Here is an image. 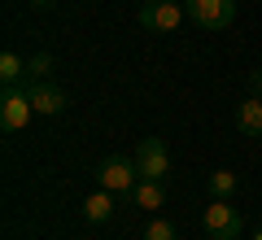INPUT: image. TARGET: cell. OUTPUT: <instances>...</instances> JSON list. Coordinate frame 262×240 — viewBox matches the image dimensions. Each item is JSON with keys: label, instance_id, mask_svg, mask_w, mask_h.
I'll list each match as a JSON object with an SVG mask.
<instances>
[{"label": "cell", "instance_id": "obj_2", "mask_svg": "<svg viewBox=\"0 0 262 240\" xmlns=\"http://www.w3.org/2000/svg\"><path fill=\"white\" fill-rule=\"evenodd\" d=\"M201 223H206V236H210V240H241V231H245L241 210H236V205H227L223 197H214V201L206 205Z\"/></svg>", "mask_w": 262, "mask_h": 240}, {"label": "cell", "instance_id": "obj_10", "mask_svg": "<svg viewBox=\"0 0 262 240\" xmlns=\"http://www.w3.org/2000/svg\"><path fill=\"white\" fill-rule=\"evenodd\" d=\"M162 201H166V188L158 179H140V184L131 188V205L136 210H162Z\"/></svg>", "mask_w": 262, "mask_h": 240}, {"label": "cell", "instance_id": "obj_14", "mask_svg": "<svg viewBox=\"0 0 262 240\" xmlns=\"http://www.w3.org/2000/svg\"><path fill=\"white\" fill-rule=\"evenodd\" d=\"M144 240H179V231H175V223H166V219H153L149 227H144Z\"/></svg>", "mask_w": 262, "mask_h": 240}, {"label": "cell", "instance_id": "obj_1", "mask_svg": "<svg viewBox=\"0 0 262 240\" xmlns=\"http://www.w3.org/2000/svg\"><path fill=\"white\" fill-rule=\"evenodd\" d=\"M201 31H227L236 22V0H179Z\"/></svg>", "mask_w": 262, "mask_h": 240}, {"label": "cell", "instance_id": "obj_5", "mask_svg": "<svg viewBox=\"0 0 262 240\" xmlns=\"http://www.w3.org/2000/svg\"><path fill=\"white\" fill-rule=\"evenodd\" d=\"M184 18H188V13H184L179 0H144V5H140V27L144 31H158V35H170Z\"/></svg>", "mask_w": 262, "mask_h": 240}, {"label": "cell", "instance_id": "obj_11", "mask_svg": "<svg viewBox=\"0 0 262 240\" xmlns=\"http://www.w3.org/2000/svg\"><path fill=\"white\" fill-rule=\"evenodd\" d=\"M22 74H27V61L18 53H0V79H5V88H13Z\"/></svg>", "mask_w": 262, "mask_h": 240}, {"label": "cell", "instance_id": "obj_4", "mask_svg": "<svg viewBox=\"0 0 262 240\" xmlns=\"http://www.w3.org/2000/svg\"><path fill=\"white\" fill-rule=\"evenodd\" d=\"M140 184V170H136V157H105L101 170H96V188H110V192L131 197V188Z\"/></svg>", "mask_w": 262, "mask_h": 240}, {"label": "cell", "instance_id": "obj_17", "mask_svg": "<svg viewBox=\"0 0 262 240\" xmlns=\"http://www.w3.org/2000/svg\"><path fill=\"white\" fill-rule=\"evenodd\" d=\"M253 240H262V236H253Z\"/></svg>", "mask_w": 262, "mask_h": 240}, {"label": "cell", "instance_id": "obj_7", "mask_svg": "<svg viewBox=\"0 0 262 240\" xmlns=\"http://www.w3.org/2000/svg\"><path fill=\"white\" fill-rule=\"evenodd\" d=\"M27 96H31V105H35V114H61L66 110V92L53 88L48 79H44V83H31Z\"/></svg>", "mask_w": 262, "mask_h": 240}, {"label": "cell", "instance_id": "obj_9", "mask_svg": "<svg viewBox=\"0 0 262 240\" xmlns=\"http://www.w3.org/2000/svg\"><path fill=\"white\" fill-rule=\"evenodd\" d=\"M236 127L245 136H262V96H245L236 105Z\"/></svg>", "mask_w": 262, "mask_h": 240}, {"label": "cell", "instance_id": "obj_12", "mask_svg": "<svg viewBox=\"0 0 262 240\" xmlns=\"http://www.w3.org/2000/svg\"><path fill=\"white\" fill-rule=\"evenodd\" d=\"M48 70H53V57H48V53L27 57V79H31V83H44V79H48Z\"/></svg>", "mask_w": 262, "mask_h": 240}, {"label": "cell", "instance_id": "obj_6", "mask_svg": "<svg viewBox=\"0 0 262 240\" xmlns=\"http://www.w3.org/2000/svg\"><path fill=\"white\" fill-rule=\"evenodd\" d=\"M31 114H35L31 96L18 92V88H5V96H0V127L5 131H22L31 122Z\"/></svg>", "mask_w": 262, "mask_h": 240}, {"label": "cell", "instance_id": "obj_16", "mask_svg": "<svg viewBox=\"0 0 262 240\" xmlns=\"http://www.w3.org/2000/svg\"><path fill=\"white\" fill-rule=\"evenodd\" d=\"M31 5H35V9H48V5H53V0H31Z\"/></svg>", "mask_w": 262, "mask_h": 240}, {"label": "cell", "instance_id": "obj_13", "mask_svg": "<svg viewBox=\"0 0 262 240\" xmlns=\"http://www.w3.org/2000/svg\"><path fill=\"white\" fill-rule=\"evenodd\" d=\"M210 192L227 201V197L236 192V175H232V170H214V175H210Z\"/></svg>", "mask_w": 262, "mask_h": 240}, {"label": "cell", "instance_id": "obj_15", "mask_svg": "<svg viewBox=\"0 0 262 240\" xmlns=\"http://www.w3.org/2000/svg\"><path fill=\"white\" fill-rule=\"evenodd\" d=\"M249 83H253V96H258V92H262V70H253V79H249Z\"/></svg>", "mask_w": 262, "mask_h": 240}, {"label": "cell", "instance_id": "obj_8", "mask_svg": "<svg viewBox=\"0 0 262 240\" xmlns=\"http://www.w3.org/2000/svg\"><path fill=\"white\" fill-rule=\"evenodd\" d=\"M114 197H118V192H110V188H96V192L83 201V219H88V223H110L114 210H118V201H114Z\"/></svg>", "mask_w": 262, "mask_h": 240}, {"label": "cell", "instance_id": "obj_3", "mask_svg": "<svg viewBox=\"0 0 262 240\" xmlns=\"http://www.w3.org/2000/svg\"><path fill=\"white\" fill-rule=\"evenodd\" d=\"M136 170H140V179H158V184H166L170 179V153H166V140L158 136H144L140 144H136Z\"/></svg>", "mask_w": 262, "mask_h": 240}]
</instances>
